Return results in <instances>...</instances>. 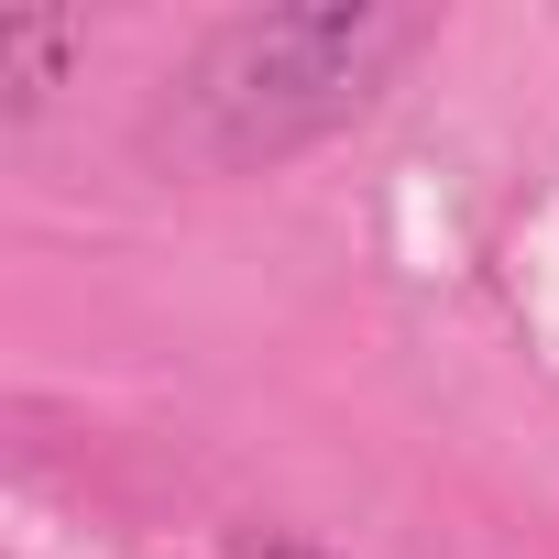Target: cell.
<instances>
[{"mask_svg":"<svg viewBox=\"0 0 559 559\" xmlns=\"http://www.w3.org/2000/svg\"><path fill=\"white\" fill-rule=\"evenodd\" d=\"M428 45V12L384 0H308V12H230L154 110V154L198 176H252L274 154H308L319 132L362 121L384 78Z\"/></svg>","mask_w":559,"mask_h":559,"instance_id":"1","label":"cell"},{"mask_svg":"<svg viewBox=\"0 0 559 559\" xmlns=\"http://www.w3.org/2000/svg\"><path fill=\"white\" fill-rule=\"evenodd\" d=\"M78 56H88V23H67V12H23V23H0V88H12V121H34V110L67 88Z\"/></svg>","mask_w":559,"mask_h":559,"instance_id":"2","label":"cell"},{"mask_svg":"<svg viewBox=\"0 0 559 559\" xmlns=\"http://www.w3.org/2000/svg\"><path fill=\"white\" fill-rule=\"evenodd\" d=\"M230 559H330V548H308V537H241Z\"/></svg>","mask_w":559,"mask_h":559,"instance_id":"3","label":"cell"}]
</instances>
